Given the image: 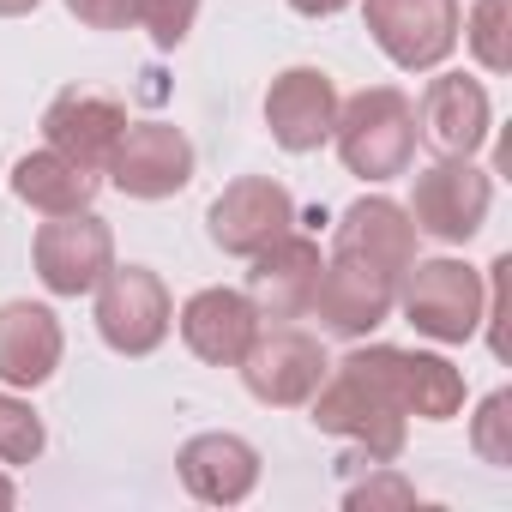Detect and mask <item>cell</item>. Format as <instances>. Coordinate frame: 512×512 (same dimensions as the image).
I'll return each instance as SVG.
<instances>
[{
    "instance_id": "cell-27",
    "label": "cell",
    "mask_w": 512,
    "mask_h": 512,
    "mask_svg": "<svg viewBox=\"0 0 512 512\" xmlns=\"http://www.w3.org/2000/svg\"><path fill=\"white\" fill-rule=\"evenodd\" d=\"M350 506H416V488L404 476H374V482L350 488Z\"/></svg>"
},
{
    "instance_id": "cell-23",
    "label": "cell",
    "mask_w": 512,
    "mask_h": 512,
    "mask_svg": "<svg viewBox=\"0 0 512 512\" xmlns=\"http://www.w3.org/2000/svg\"><path fill=\"white\" fill-rule=\"evenodd\" d=\"M470 446H476L494 470L512 464V392H488V398H482V410H476V422H470Z\"/></svg>"
},
{
    "instance_id": "cell-18",
    "label": "cell",
    "mask_w": 512,
    "mask_h": 512,
    "mask_svg": "<svg viewBox=\"0 0 512 512\" xmlns=\"http://www.w3.org/2000/svg\"><path fill=\"white\" fill-rule=\"evenodd\" d=\"M344 260H362L386 278H404L410 260H416V223L404 205L392 199H356L344 217H338V241H332Z\"/></svg>"
},
{
    "instance_id": "cell-11",
    "label": "cell",
    "mask_w": 512,
    "mask_h": 512,
    "mask_svg": "<svg viewBox=\"0 0 512 512\" xmlns=\"http://www.w3.org/2000/svg\"><path fill=\"white\" fill-rule=\"evenodd\" d=\"M392 398L404 416H422V422H452L464 410V374L446 362V356H428V350H392V344H374V350H350Z\"/></svg>"
},
{
    "instance_id": "cell-25",
    "label": "cell",
    "mask_w": 512,
    "mask_h": 512,
    "mask_svg": "<svg viewBox=\"0 0 512 512\" xmlns=\"http://www.w3.org/2000/svg\"><path fill=\"white\" fill-rule=\"evenodd\" d=\"M199 19V0H139V25L151 31L157 49H175Z\"/></svg>"
},
{
    "instance_id": "cell-22",
    "label": "cell",
    "mask_w": 512,
    "mask_h": 512,
    "mask_svg": "<svg viewBox=\"0 0 512 512\" xmlns=\"http://www.w3.org/2000/svg\"><path fill=\"white\" fill-rule=\"evenodd\" d=\"M464 43L488 73H512V0H476Z\"/></svg>"
},
{
    "instance_id": "cell-8",
    "label": "cell",
    "mask_w": 512,
    "mask_h": 512,
    "mask_svg": "<svg viewBox=\"0 0 512 512\" xmlns=\"http://www.w3.org/2000/svg\"><path fill=\"white\" fill-rule=\"evenodd\" d=\"M368 31L404 73H434L458 49V0H368Z\"/></svg>"
},
{
    "instance_id": "cell-20",
    "label": "cell",
    "mask_w": 512,
    "mask_h": 512,
    "mask_svg": "<svg viewBox=\"0 0 512 512\" xmlns=\"http://www.w3.org/2000/svg\"><path fill=\"white\" fill-rule=\"evenodd\" d=\"M61 368V320L43 302L0 308V386H43Z\"/></svg>"
},
{
    "instance_id": "cell-30",
    "label": "cell",
    "mask_w": 512,
    "mask_h": 512,
    "mask_svg": "<svg viewBox=\"0 0 512 512\" xmlns=\"http://www.w3.org/2000/svg\"><path fill=\"white\" fill-rule=\"evenodd\" d=\"M13 500H19V488H13L7 476H0V506H13Z\"/></svg>"
},
{
    "instance_id": "cell-7",
    "label": "cell",
    "mask_w": 512,
    "mask_h": 512,
    "mask_svg": "<svg viewBox=\"0 0 512 512\" xmlns=\"http://www.w3.org/2000/svg\"><path fill=\"white\" fill-rule=\"evenodd\" d=\"M205 223H211V241H217L223 253L253 260L260 247H272L278 235L296 229V193H290L284 181H272V175H241V181H229V187L211 199Z\"/></svg>"
},
{
    "instance_id": "cell-26",
    "label": "cell",
    "mask_w": 512,
    "mask_h": 512,
    "mask_svg": "<svg viewBox=\"0 0 512 512\" xmlns=\"http://www.w3.org/2000/svg\"><path fill=\"white\" fill-rule=\"evenodd\" d=\"M67 7L91 31H127V25H139V0H67Z\"/></svg>"
},
{
    "instance_id": "cell-16",
    "label": "cell",
    "mask_w": 512,
    "mask_h": 512,
    "mask_svg": "<svg viewBox=\"0 0 512 512\" xmlns=\"http://www.w3.org/2000/svg\"><path fill=\"white\" fill-rule=\"evenodd\" d=\"M253 338H260V308L247 302V290H199L181 308V344L211 368H235Z\"/></svg>"
},
{
    "instance_id": "cell-14",
    "label": "cell",
    "mask_w": 512,
    "mask_h": 512,
    "mask_svg": "<svg viewBox=\"0 0 512 512\" xmlns=\"http://www.w3.org/2000/svg\"><path fill=\"white\" fill-rule=\"evenodd\" d=\"M332 121H338V85L320 73V67H290L272 79L266 91V127L284 151H320L332 139Z\"/></svg>"
},
{
    "instance_id": "cell-9",
    "label": "cell",
    "mask_w": 512,
    "mask_h": 512,
    "mask_svg": "<svg viewBox=\"0 0 512 512\" xmlns=\"http://www.w3.org/2000/svg\"><path fill=\"white\" fill-rule=\"evenodd\" d=\"M488 175L470 163V157H440L434 169L416 175V193H410V223L416 235H434V241H470L488 217Z\"/></svg>"
},
{
    "instance_id": "cell-19",
    "label": "cell",
    "mask_w": 512,
    "mask_h": 512,
    "mask_svg": "<svg viewBox=\"0 0 512 512\" xmlns=\"http://www.w3.org/2000/svg\"><path fill=\"white\" fill-rule=\"evenodd\" d=\"M416 121H422V139L440 151V157H476L482 151V139H488V91L476 85V79H464V73H440L428 91H422V109H416Z\"/></svg>"
},
{
    "instance_id": "cell-4",
    "label": "cell",
    "mask_w": 512,
    "mask_h": 512,
    "mask_svg": "<svg viewBox=\"0 0 512 512\" xmlns=\"http://www.w3.org/2000/svg\"><path fill=\"white\" fill-rule=\"evenodd\" d=\"M175 326L169 290L145 266H109L97 284V332L115 356H151Z\"/></svg>"
},
{
    "instance_id": "cell-28",
    "label": "cell",
    "mask_w": 512,
    "mask_h": 512,
    "mask_svg": "<svg viewBox=\"0 0 512 512\" xmlns=\"http://www.w3.org/2000/svg\"><path fill=\"white\" fill-rule=\"evenodd\" d=\"M290 7L302 13V19H332V13H344L350 0H290Z\"/></svg>"
},
{
    "instance_id": "cell-12",
    "label": "cell",
    "mask_w": 512,
    "mask_h": 512,
    "mask_svg": "<svg viewBox=\"0 0 512 512\" xmlns=\"http://www.w3.org/2000/svg\"><path fill=\"white\" fill-rule=\"evenodd\" d=\"M392 308H398V278L362 260H344V253H332V266H320V284L308 302V314H320V326L338 338H368L374 326L392 320Z\"/></svg>"
},
{
    "instance_id": "cell-5",
    "label": "cell",
    "mask_w": 512,
    "mask_h": 512,
    "mask_svg": "<svg viewBox=\"0 0 512 512\" xmlns=\"http://www.w3.org/2000/svg\"><path fill=\"white\" fill-rule=\"evenodd\" d=\"M31 260L49 296H91L103 272L115 266V235L97 211H61L37 229Z\"/></svg>"
},
{
    "instance_id": "cell-13",
    "label": "cell",
    "mask_w": 512,
    "mask_h": 512,
    "mask_svg": "<svg viewBox=\"0 0 512 512\" xmlns=\"http://www.w3.org/2000/svg\"><path fill=\"white\" fill-rule=\"evenodd\" d=\"M320 241L308 235H278L272 247L253 253V272H247V302L260 308V320H302L320 284Z\"/></svg>"
},
{
    "instance_id": "cell-3",
    "label": "cell",
    "mask_w": 512,
    "mask_h": 512,
    "mask_svg": "<svg viewBox=\"0 0 512 512\" xmlns=\"http://www.w3.org/2000/svg\"><path fill=\"white\" fill-rule=\"evenodd\" d=\"M482 272H470L464 260H410V272L398 278V308L404 320L434 338V344H464L482 332Z\"/></svg>"
},
{
    "instance_id": "cell-21",
    "label": "cell",
    "mask_w": 512,
    "mask_h": 512,
    "mask_svg": "<svg viewBox=\"0 0 512 512\" xmlns=\"http://www.w3.org/2000/svg\"><path fill=\"white\" fill-rule=\"evenodd\" d=\"M97 187H103V175L97 169H85V163H73V157H61V151H31L19 169H13V193L31 205V211H43V217H61V211H91V199H97Z\"/></svg>"
},
{
    "instance_id": "cell-24",
    "label": "cell",
    "mask_w": 512,
    "mask_h": 512,
    "mask_svg": "<svg viewBox=\"0 0 512 512\" xmlns=\"http://www.w3.org/2000/svg\"><path fill=\"white\" fill-rule=\"evenodd\" d=\"M43 452V422L25 398L0 392V464H31Z\"/></svg>"
},
{
    "instance_id": "cell-15",
    "label": "cell",
    "mask_w": 512,
    "mask_h": 512,
    "mask_svg": "<svg viewBox=\"0 0 512 512\" xmlns=\"http://www.w3.org/2000/svg\"><path fill=\"white\" fill-rule=\"evenodd\" d=\"M121 133H127V109H121L115 97H97V91H61V97L43 109V139H49V151L73 157V163H85V169H97V175L109 169Z\"/></svg>"
},
{
    "instance_id": "cell-1",
    "label": "cell",
    "mask_w": 512,
    "mask_h": 512,
    "mask_svg": "<svg viewBox=\"0 0 512 512\" xmlns=\"http://www.w3.org/2000/svg\"><path fill=\"white\" fill-rule=\"evenodd\" d=\"M314 428L356 440V452H362L368 464H392V458L404 452L410 416L398 410V398H392L356 356H344L338 368H326V380H320V392H314Z\"/></svg>"
},
{
    "instance_id": "cell-6",
    "label": "cell",
    "mask_w": 512,
    "mask_h": 512,
    "mask_svg": "<svg viewBox=\"0 0 512 512\" xmlns=\"http://www.w3.org/2000/svg\"><path fill=\"white\" fill-rule=\"evenodd\" d=\"M241 368V380H247V392L260 398V404H278V410H290V404H308L314 392H320V380H326V344L314 338V332H302V326H272V332H260L247 344V356L235 362Z\"/></svg>"
},
{
    "instance_id": "cell-17",
    "label": "cell",
    "mask_w": 512,
    "mask_h": 512,
    "mask_svg": "<svg viewBox=\"0 0 512 512\" xmlns=\"http://www.w3.org/2000/svg\"><path fill=\"white\" fill-rule=\"evenodd\" d=\"M181 488L205 506H241L260 482V452H253L241 434H193L175 458Z\"/></svg>"
},
{
    "instance_id": "cell-10",
    "label": "cell",
    "mask_w": 512,
    "mask_h": 512,
    "mask_svg": "<svg viewBox=\"0 0 512 512\" xmlns=\"http://www.w3.org/2000/svg\"><path fill=\"white\" fill-rule=\"evenodd\" d=\"M127 199H175L193 181V139L169 121H127L109 169Z\"/></svg>"
},
{
    "instance_id": "cell-2",
    "label": "cell",
    "mask_w": 512,
    "mask_h": 512,
    "mask_svg": "<svg viewBox=\"0 0 512 512\" xmlns=\"http://www.w3.org/2000/svg\"><path fill=\"white\" fill-rule=\"evenodd\" d=\"M332 139H338V157H344L350 175H362V181H392V175H404L410 157H416V109H410V97L392 91V85L356 91L350 103H338Z\"/></svg>"
},
{
    "instance_id": "cell-29",
    "label": "cell",
    "mask_w": 512,
    "mask_h": 512,
    "mask_svg": "<svg viewBox=\"0 0 512 512\" xmlns=\"http://www.w3.org/2000/svg\"><path fill=\"white\" fill-rule=\"evenodd\" d=\"M43 0H0V19H25V13H37Z\"/></svg>"
}]
</instances>
